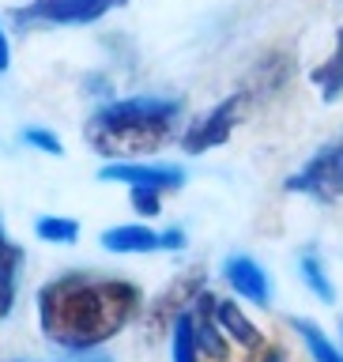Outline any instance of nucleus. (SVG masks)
Returning a JSON list of instances; mask_svg holds the SVG:
<instances>
[{"label": "nucleus", "mask_w": 343, "mask_h": 362, "mask_svg": "<svg viewBox=\"0 0 343 362\" xmlns=\"http://www.w3.org/2000/svg\"><path fill=\"white\" fill-rule=\"evenodd\" d=\"M140 287L129 279H102L91 272L45 283L38 294V325L57 347L95 351L121 332L140 310Z\"/></svg>", "instance_id": "obj_1"}, {"label": "nucleus", "mask_w": 343, "mask_h": 362, "mask_svg": "<svg viewBox=\"0 0 343 362\" xmlns=\"http://www.w3.org/2000/svg\"><path fill=\"white\" fill-rule=\"evenodd\" d=\"M181 102L174 98H124L102 106L87 121V140L102 155H144L158 151L178 129Z\"/></svg>", "instance_id": "obj_2"}, {"label": "nucleus", "mask_w": 343, "mask_h": 362, "mask_svg": "<svg viewBox=\"0 0 343 362\" xmlns=\"http://www.w3.org/2000/svg\"><path fill=\"white\" fill-rule=\"evenodd\" d=\"M291 192H306L313 200H336L343 197V140L317 151L294 177H287Z\"/></svg>", "instance_id": "obj_3"}, {"label": "nucleus", "mask_w": 343, "mask_h": 362, "mask_svg": "<svg viewBox=\"0 0 343 362\" xmlns=\"http://www.w3.org/2000/svg\"><path fill=\"white\" fill-rule=\"evenodd\" d=\"M245 102H249L245 90H238V95L223 98L219 106L208 113V117H200V121L185 132V151H189V155H200V151H208V147L226 144V140H231V132L238 129V121H242Z\"/></svg>", "instance_id": "obj_4"}, {"label": "nucleus", "mask_w": 343, "mask_h": 362, "mask_svg": "<svg viewBox=\"0 0 343 362\" xmlns=\"http://www.w3.org/2000/svg\"><path fill=\"white\" fill-rule=\"evenodd\" d=\"M98 177L102 181H124L129 189H155V192L185 185V170L170 166V163H110V166H102Z\"/></svg>", "instance_id": "obj_5"}, {"label": "nucleus", "mask_w": 343, "mask_h": 362, "mask_svg": "<svg viewBox=\"0 0 343 362\" xmlns=\"http://www.w3.org/2000/svg\"><path fill=\"white\" fill-rule=\"evenodd\" d=\"M124 0H34L30 8H19L16 19H45V23H95L106 11L121 8Z\"/></svg>", "instance_id": "obj_6"}, {"label": "nucleus", "mask_w": 343, "mask_h": 362, "mask_svg": "<svg viewBox=\"0 0 343 362\" xmlns=\"http://www.w3.org/2000/svg\"><path fill=\"white\" fill-rule=\"evenodd\" d=\"M189 317H192V332H197L200 355H208L211 362H226L231 347H226L223 328L215 325V298H211V294H197L192 305H189Z\"/></svg>", "instance_id": "obj_7"}, {"label": "nucleus", "mask_w": 343, "mask_h": 362, "mask_svg": "<svg viewBox=\"0 0 343 362\" xmlns=\"http://www.w3.org/2000/svg\"><path fill=\"white\" fill-rule=\"evenodd\" d=\"M223 276H226V283L234 287V294H242L245 302H253V305H268V302H272L268 272L260 268L253 257H245V253L231 257V260H226V268H223Z\"/></svg>", "instance_id": "obj_8"}, {"label": "nucleus", "mask_w": 343, "mask_h": 362, "mask_svg": "<svg viewBox=\"0 0 343 362\" xmlns=\"http://www.w3.org/2000/svg\"><path fill=\"white\" fill-rule=\"evenodd\" d=\"M215 325H219L223 332L234 339V344H242V347H249V351L264 347V336H260V328L249 321V317L242 313V305L231 302V298H215Z\"/></svg>", "instance_id": "obj_9"}, {"label": "nucleus", "mask_w": 343, "mask_h": 362, "mask_svg": "<svg viewBox=\"0 0 343 362\" xmlns=\"http://www.w3.org/2000/svg\"><path fill=\"white\" fill-rule=\"evenodd\" d=\"M102 245L110 253H158L163 249V238H158L151 226H140V223H124V226H110L102 234Z\"/></svg>", "instance_id": "obj_10"}, {"label": "nucleus", "mask_w": 343, "mask_h": 362, "mask_svg": "<svg viewBox=\"0 0 343 362\" xmlns=\"http://www.w3.org/2000/svg\"><path fill=\"white\" fill-rule=\"evenodd\" d=\"M19 245L8 242L4 234V223H0V321L11 313V305H16V272H19Z\"/></svg>", "instance_id": "obj_11"}, {"label": "nucleus", "mask_w": 343, "mask_h": 362, "mask_svg": "<svg viewBox=\"0 0 343 362\" xmlns=\"http://www.w3.org/2000/svg\"><path fill=\"white\" fill-rule=\"evenodd\" d=\"M291 328L302 336V344H306V351L313 355V362H343V351L332 344V339L325 336V328L317 325V321H306V317H294L291 321Z\"/></svg>", "instance_id": "obj_12"}, {"label": "nucleus", "mask_w": 343, "mask_h": 362, "mask_svg": "<svg viewBox=\"0 0 343 362\" xmlns=\"http://www.w3.org/2000/svg\"><path fill=\"white\" fill-rule=\"evenodd\" d=\"M298 272H302V283L313 291V298L336 302V287H332V279H328V268H325V260H321L317 249H306V253L298 257Z\"/></svg>", "instance_id": "obj_13"}, {"label": "nucleus", "mask_w": 343, "mask_h": 362, "mask_svg": "<svg viewBox=\"0 0 343 362\" xmlns=\"http://www.w3.org/2000/svg\"><path fill=\"white\" fill-rule=\"evenodd\" d=\"M313 83L325 90L328 102H336V98L343 95V30L336 34V49H332V57H328L321 68H313Z\"/></svg>", "instance_id": "obj_14"}, {"label": "nucleus", "mask_w": 343, "mask_h": 362, "mask_svg": "<svg viewBox=\"0 0 343 362\" xmlns=\"http://www.w3.org/2000/svg\"><path fill=\"white\" fill-rule=\"evenodd\" d=\"M34 234H38L42 242L68 245V242L79 238V223L76 219H61V215H42V219H34Z\"/></svg>", "instance_id": "obj_15"}, {"label": "nucleus", "mask_w": 343, "mask_h": 362, "mask_svg": "<svg viewBox=\"0 0 343 362\" xmlns=\"http://www.w3.org/2000/svg\"><path fill=\"white\" fill-rule=\"evenodd\" d=\"M174 362H200V347H197V332H192L189 310H181L174 317Z\"/></svg>", "instance_id": "obj_16"}, {"label": "nucleus", "mask_w": 343, "mask_h": 362, "mask_svg": "<svg viewBox=\"0 0 343 362\" xmlns=\"http://www.w3.org/2000/svg\"><path fill=\"white\" fill-rule=\"evenodd\" d=\"M23 140H27L30 147H38V151H45V155H64L61 140H57L50 129H23Z\"/></svg>", "instance_id": "obj_17"}, {"label": "nucleus", "mask_w": 343, "mask_h": 362, "mask_svg": "<svg viewBox=\"0 0 343 362\" xmlns=\"http://www.w3.org/2000/svg\"><path fill=\"white\" fill-rule=\"evenodd\" d=\"M158 197H163V192H155V189H132V208L140 215H158L163 211L158 208Z\"/></svg>", "instance_id": "obj_18"}, {"label": "nucleus", "mask_w": 343, "mask_h": 362, "mask_svg": "<svg viewBox=\"0 0 343 362\" xmlns=\"http://www.w3.org/2000/svg\"><path fill=\"white\" fill-rule=\"evenodd\" d=\"M158 238H163V249H170V253L185 249V230H178V226H174V230H163Z\"/></svg>", "instance_id": "obj_19"}, {"label": "nucleus", "mask_w": 343, "mask_h": 362, "mask_svg": "<svg viewBox=\"0 0 343 362\" xmlns=\"http://www.w3.org/2000/svg\"><path fill=\"white\" fill-rule=\"evenodd\" d=\"M260 362H287V351H283V347H268Z\"/></svg>", "instance_id": "obj_20"}, {"label": "nucleus", "mask_w": 343, "mask_h": 362, "mask_svg": "<svg viewBox=\"0 0 343 362\" xmlns=\"http://www.w3.org/2000/svg\"><path fill=\"white\" fill-rule=\"evenodd\" d=\"M8 61H11L8 57V38H4V30H0V72L8 68Z\"/></svg>", "instance_id": "obj_21"}, {"label": "nucleus", "mask_w": 343, "mask_h": 362, "mask_svg": "<svg viewBox=\"0 0 343 362\" xmlns=\"http://www.w3.org/2000/svg\"><path fill=\"white\" fill-rule=\"evenodd\" d=\"M68 362H113V358H106V355H83V358H68Z\"/></svg>", "instance_id": "obj_22"}]
</instances>
